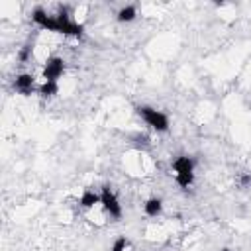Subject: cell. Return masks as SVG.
<instances>
[{
    "label": "cell",
    "instance_id": "cell-1",
    "mask_svg": "<svg viewBox=\"0 0 251 251\" xmlns=\"http://www.w3.org/2000/svg\"><path fill=\"white\" fill-rule=\"evenodd\" d=\"M194 167L196 161L190 155H178L173 159L171 169L175 171V180L182 190H188L194 184Z\"/></svg>",
    "mask_w": 251,
    "mask_h": 251
},
{
    "label": "cell",
    "instance_id": "cell-2",
    "mask_svg": "<svg viewBox=\"0 0 251 251\" xmlns=\"http://www.w3.org/2000/svg\"><path fill=\"white\" fill-rule=\"evenodd\" d=\"M135 112H137V116L153 129V131H157V133H167L169 129H171V120H169V116L163 112V110H157V108H153V106H137L135 108Z\"/></svg>",
    "mask_w": 251,
    "mask_h": 251
},
{
    "label": "cell",
    "instance_id": "cell-3",
    "mask_svg": "<svg viewBox=\"0 0 251 251\" xmlns=\"http://www.w3.org/2000/svg\"><path fill=\"white\" fill-rule=\"evenodd\" d=\"M100 206H102L104 214H106L110 220H114V222L122 220V216H124L122 204H120V200H118L116 192H114L108 184L100 188Z\"/></svg>",
    "mask_w": 251,
    "mask_h": 251
},
{
    "label": "cell",
    "instance_id": "cell-4",
    "mask_svg": "<svg viewBox=\"0 0 251 251\" xmlns=\"http://www.w3.org/2000/svg\"><path fill=\"white\" fill-rule=\"evenodd\" d=\"M31 22H33L39 29H43V31H53V33L59 31L57 16H55V14H49L43 6H35V8L31 10Z\"/></svg>",
    "mask_w": 251,
    "mask_h": 251
},
{
    "label": "cell",
    "instance_id": "cell-5",
    "mask_svg": "<svg viewBox=\"0 0 251 251\" xmlns=\"http://www.w3.org/2000/svg\"><path fill=\"white\" fill-rule=\"evenodd\" d=\"M65 69H67L65 59L63 57H57V55H51L43 63V80H55V82H59V78L63 76Z\"/></svg>",
    "mask_w": 251,
    "mask_h": 251
},
{
    "label": "cell",
    "instance_id": "cell-6",
    "mask_svg": "<svg viewBox=\"0 0 251 251\" xmlns=\"http://www.w3.org/2000/svg\"><path fill=\"white\" fill-rule=\"evenodd\" d=\"M14 90L22 96H29L35 92V76L31 73H20L14 76Z\"/></svg>",
    "mask_w": 251,
    "mask_h": 251
},
{
    "label": "cell",
    "instance_id": "cell-7",
    "mask_svg": "<svg viewBox=\"0 0 251 251\" xmlns=\"http://www.w3.org/2000/svg\"><path fill=\"white\" fill-rule=\"evenodd\" d=\"M143 214L149 218H159L163 214V200L159 196H151L143 202Z\"/></svg>",
    "mask_w": 251,
    "mask_h": 251
},
{
    "label": "cell",
    "instance_id": "cell-8",
    "mask_svg": "<svg viewBox=\"0 0 251 251\" xmlns=\"http://www.w3.org/2000/svg\"><path fill=\"white\" fill-rule=\"evenodd\" d=\"M96 204H100V192H96L92 188H84L82 194H80V198H78V206L84 208V210H90Z\"/></svg>",
    "mask_w": 251,
    "mask_h": 251
},
{
    "label": "cell",
    "instance_id": "cell-9",
    "mask_svg": "<svg viewBox=\"0 0 251 251\" xmlns=\"http://www.w3.org/2000/svg\"><path fill=\"white\" fill-rule=\"evenodd\" d=\"M137 18V6L135 4H126L116 12V22L120 24H129Z\"/></svg>",
    "mask_w": 251,
    "mask_h": 251
},
{
    "label": "cell",
    "instance_id": "cell-10",
    "mask_svg": "<svg viewBox=\"0 0 251 251\" xmlns=\"http://www.w3.org/2000/svg\"><path fill=\"white\" fill-rule=\"evenodd\" d=\"M16 59H18V63H22V65L29 63V61L33 59V41H31V39H27V41L18 49Z\"/></svg>",
    "mask_w": 251,
    "mask_h": 251
},
{
    "label": "cell",
    "instance_id": "cell-11",
    "mask_svg": "<svg viewBox=\"0 0 251 251\" xmlns=\"http://www.w3.org/2000/svg\"><path fill=\"white\" fill-rule=\"evenodd\" d=\"M37 92H39V96H43V98L57 96V94H59V82H55V80H43V82L39 84Z\"/></svg>",
    "mask_w": 251,
    "mask_h": 251
},
{
    "label": "cell",
    "instance_id": "cell-12",
    "mask_svg": "<svg viewBox=\"0 0 251 251\" xmlns=\"http://www.w3.org/2000/svg\"><path fill=\"white\" fill-rule=\"evenodd\" d=\"M129 245H131V241H129L126 235H118V237L114 239V243H112L110 251H126Z\"/></svg>",
    "mask_w": 251,
    "mask_h": 251
},
{
    "label": "cell",
    "instance_id": "cell-13",
    "mask_svg": "<svg viewBox=\"0 0 251 251\" xmlns=\"http://www.w3.org/2000/svg\"><path fill=\"white\" fill-rule=\"evenodd\" d=\"M222 251H231V249H229V247H224V249H222Z\"/></svg>",
    "mask_w": 251,
    "mask_h": 251
}]
</instances>
